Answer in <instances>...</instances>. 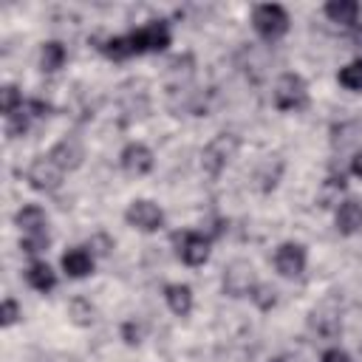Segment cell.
Listing matches in <instances>:
<instances>
[{"instance_id": "d4e9b609", "label": "cell", "mask_w": 362, "mask_h": 362, "mask_svg": "<svg viewBox=\"0 0 362 362\" xmlns=\"http://www.w3.org/2000/svg\"><path fill=\"white\" fill-rule=\"evenodd\" d=\"M20 317H23V311H20L17 300H14V297H6V300H3V308H0V322L8 328V325H14Z\"/></svg>"}, {"instance_id": "cb8c5ba5", "label": "cell", "mask_w": 362, "mask_h": 362, "mask_svg": "<svg viewBox=\"0 0 362 362\" xmlns=\"http://www.w3.org/2000/svg\"><path fill=\"white\" fill-rule=\"evenodd\" d=\"M48 235H23V240H20V249L25 252V255H40V252H45L48 249Z\"/></svg>"}, {"instance_id": "603a6c76", "label": "cell", "mask_w": 362, "mask_h": 362, "mask_svg": "<svg viewBox=\"0 0 362 362\" xmlns=\"http://www.w3.org/2000/svg\"><path fill=\"white\" fill-rule=\"evenodd\" d=\"M23 102H25V99H23V93H20L14 85H6V88L0 90V110H3V116H11L14 110H20Z\"/></svg>"}, {"instance_id": "e0dca14e", "label": "cell", "mask_w": 362, "mask_h": 362, "mask_svg": "<svg viewBox=\"0 0 362 362\" xmlns=\"http://www.w3.org/2000/svg\"><path fill=\"white\" fill-rule=\"evenodd\" d=\"M311 328L317 334H322V337H334L339 331V308H334L328 303L320 305V308H314L311 311Z\"/></svg>"}, {"instance_id": "7c38bea8", "label": "cell", "mask_w": 362, "mask_h": 362, "mask_svg": "<svg viewBox=\"0 0 362 362\" xmlns=\"http://www.w3.org/2000/svg\"><path fill=\"white\" fill-rule=\"evenodd\" d=\"M14 223L23 229V235H48V215L37 204H25L23 209H17Z\"/></svg>"}, {"instance_id": "9a60e30c", "label": "cell", "mask_w": 362, "mask_h": 362, "mask_svg": "<svg viewBox=\"0 0 362 362\" xmlns=\"http://www.w3.org/2000/svg\"><path fill=\"white\" fill-rule=\"evenodd\" d=\"M164 300H167L170 311L178 314V317H187L192 311V288L187 283H167L164 286Z\"/></svg>"}, {"instance_id": "8992f818", "label": "cell", "mask_w": 362, "mask_h": 362, "mask_svg": "<svg viewBox=\"0 0 362 362\" xmlns=\"http://www.w3.org/2000/svg\"><path fill=\"white\" fill-rule=\"evenodd\" d=\"M62 173H65V170H62L51 156H37V158L31 161L25 178H28V184H31L34 189H40V192H54V189L62 184Z\"/></svg>"}, {"instance_id": "ac0fdd59", "label": "cell", "mask_w": 362, "mask_h": 362, "mask_svg": "<svg viewBox=\"0 0 362 362\" xmlns=\"http://www.w3.org/2000/svg\"><path fill=\"white\" fill-rule=\"evenodd\" d=\"M325 17L331 23H339V25H356V17H359V3L354 0H331L325 3Z\"/></svg>"}, {"instance_id": "484cf974", "label": "cell", "mask_w": 362, "mask_h": 362, "mask_svg": "<svg viewBox=\"0 0 362 362\" xmlns=\"http://www.w3.org/2000/svg\"><path fill=\"white\" fill-rule=\"evenodd\" d=\"M252 300L266 311V308H272V305H274V300H277V297H274V288H269V286H257V288L252 291Z\"/></svg>"}, {"instance_id": "8fae6325", "label": "cell", "mask_w": 362, "mask_h": 362, "mask_svg": "<svg viewBox=\"0 0 362 362\" xmlns=\"http://www.w3.org/2000/svg\"><path fill=\"white\" fill-rule=\"evenodd\" d=\"M62 170H76L79 164H82V158H85V147H82V141L76 139V136H65V139H59L54 147H51V153H48Z\"/></svg>"}, {"instance_id": "ffe728a7", "label": "cell", "mask_w": 362, "mask_h": 362, "mask_svg": "<svg viewBox=\"0 0 362 362\" xmlns=\"http://www.w3.org/2000/svg\"><path fill=\"white\" fill-rule=\"evenodd\" d=\"M337 79H339V85L348 88V90H362V57L354 59V62H348V65L337 74Z\"/></svg>"}, {"instance_id": "9c48e42d", "label": "cell", "mask_w": 362, "mask_h": 362, "mask_svg": "<svg viewBox=\"0 0 362 362\" xmlns=\"http://www.w3.org/2000/svg\"><path fill=\"white\" fill-rule=\"evenodd\" d=\"M274 269L283 277H300L305 272V246L303 243H280L274 252Z\"/></svg>"}, {"instance_id": "7402d4cb", "label": "cell", "mask_w": 362, "mask_h": 362, "mask_svg": "<svg viewBox=\"0 0 362 362\" xmlns=\"http://www.w3.org/2000/svg\"><path fill=\"white\" fill-rule=\"evenodd\" d=\"M102 54L105 57H110V59H127V57H133V51H130V40L127 37H110V40H105V45H102Z\"/></svg>"}, {"instance_id": "7a4b0ae2", "label": "cell", "mask_w": 362, "mask_h": 362, "mask_svg": "<svg viewBox=\"0 0 362 362\" xmlns=\"http://www.w3.org/2000/svg\"><path fill=\"white\" fill-rule=\"evenodd\" d=\"M252 25L257 31V37H263L266 42H277L286 31H288V11L277 3H263L255 6L252 11Z\"/></svg>"}, {"instance_id": "3957f363", "label": "cell", "mask_w": 362, "mask_h": 362, "mask_svg": "<svg viewBox=\"0 0 362 362\" xmlns=\"http://www.w3.org/2000/svg\"><path fill=\"white\" fill-rule=\"evenodd\" d=\"M272 96L277 110H303L308 105V85L300 74H283L274 82Z\"/></svg>"}, {"instance_id": "4fadbf2b", "label": "cell", "mask_w": 362, "mask_h": 362, "mask_svg": "<svg viewBox=\"0 0 362 362\" xmlns=\"http://www.w3.org/2000/svg\"><path fill=\"white\" fill-rule=\"evenodd\" d=\"M334 221H337V229L342 235H359L362 232V204L359 201H351V198L342 201L337 206Z\"/></svg>"}, {"instance_id": "f546056e", "label": "cell", "mask_w": 362, "mask_h": 362, "mask_svg": "<svg viewBox=\"0 0 362 362\" xmlns=\"http://www.w3.org/2000/svg\"><path fill=\"white\" fill-rule=\"evenodd\" d=\"M351 28H354V34H351V40H354L356 45H362V25L356 23V25H351Z\"/></svg>"}, {"instance_id": "4316f807", "label": "cell", "mask_w": 362, "mask_h": 362, "mask_svg": "<svg viewBox=\"0 0 362 362\" xmlns=\"http://www.w3.org/2000/svg\"><path fill=\"white\" fill-rule=\"evenodd\" d=\"M322 362H354V359H351V354L342 351V348H328V351L322 354Z\"/></svg>"}, {"instance_id": "d6986e66", "label": "cell", "mask_w": 362, "mask_h": 362, "mask_svg": "<svg viewBox=\"0 0 362 362\" xmlns=\"http://www.w3.org/2000/svg\"><path fill=\"white\" fill-rule=\"evenodd\" d=\"M65 45L62 42H57V40H51V42H45L42 45V51H40V68L45 71V74H54V71H59L62 65H65Z\"/></svg>"}, {"instance_id": "52a82bcc", "label": "cell", "mask_w": 362, "mask_h": 362, "mask_svg": "<svg viewBox=\"0 0 362 362\" xmlns=\"http://www.w3.org/2000/svg\"><path fill=\"white\" fill-rule=\"evenodd\" d=\"M124 221H127L133 229H139V232H158V229L164 226V212H161L158 204L139 198V201H133V204L127 206Z\"/></svg>"}, {"instance_id": "5b68a950", "label": "cell", "mask_w": 362, "mask_h": 362, "mask_svg": "<svg viewBox=\"0 0 362 362\" xmlns=\"http://www.w3.org/2000/svg\"><path fill=\"white\" fill-rule=\"evenodd\" d=\"M255 288H257V280L249 260H232L223 269V291L229 297H246V294L252 297Z\"/></svg>"}, {"instance_id": "44dd1931", "label": "cell", "mask_w": 362, "mask_h": 362, "mask_svg": "<svg viewBox=\"0 0 362 362\" xmlns=\"http://www.w3.org/2000/svg\"><path fill=\"white\" fill-rule=\"evenodd\" d=\"M68 314H71V320H74L76 325H90V322H93V305H90L85 297H74V300L68 303Z\"/></svg>"}, {"instance_id": "277c9868", "label": "cell", "mask_w": 362, "mask_h": 362, "mask_svg": "<svg viewBox=\"0 0 362 362\" xmlns=\"http://www.w3.org/2000/svg\"><path fill=\"white\" fill-rule=\"evenodd\" d=\"M133 54H158L170 45V25L164 20H150L147 25L127 34Z\"/></svg>"}, {"instance_id": "2e32d148", "label": "cell", "mask_w": 362, "mask_h": 362, "mask_svg": "<svg viewBox=\"0 0 362 362\" xmlns=\"http://www.w3.org/2000/svg\"><path fill=\"white\" fill-rule=\"evenodd\" d=\"M25 280H28V286L31 288H37V291H51L54 286H57V272L45 263V260H34L28 269H25Z\"/></svg>"}, {"instance_id": "6da1fadb", "label": "cell", "mask_w": 362, "mask_h": 362, "mask_svg": "<svg viewBox=\"0 0 362 362\" xmlns=\"http://www.w3.org/2000/svg\"><path fill=\"white\" fill-rule=\"evenodd\" d=\"M238 147H240V139L235 133H218L204 150H201V167L206 175H221L226 170V164L238 156Z\"/></svg>"}, {"instance_id": "f1b7e54d", "label": "cell", "mask_w": 362, "mask_h": 362, "mask_svg": "<svg viewBox=\"0 0 362 362\" xmlns=\"http://www.w3.org/2000/svg\"><path fill=\"white\" fill-rule=\"evenodd\" d=\"M351 173H354L356 178H362V150H359V153L351 158Z\"/></svg>"}, {"instance_id": "83f0119b", "label": "cell", "mask_w": 362, "mask_h": 362, "mask_svg": "<svg viewBox=\"0 0 362 362\" xmlns=\"http://www.w3.org/2000/svg\"><path fill=\"white\" fill-rule=\"evenodd\" d=\"M88 246H96V249H93L96 255H107V249H110V240H107L105 235H96V238H90V243H88Z\"/></svg>"}, {"instance_id": "30bf717a", "label": "cell", "mask_w": 362, "mask_h": 362, "mask_svg": "<svg viewBox=\"0 0 362 362\" xmlns=\"http://www.w3.org/2000/svg\"><path fill=\"white\" fill-rule=\"evenodd\" d=\"M119 164L127 175H147L153 170V150L141 141H130L122 153H119Z\"/></svg>"}, {"instance_id": "ba28073f", "label": "cell", "mask_w": 362, "mask_h": 362, "mask_svg": "<svg viewBox=\"0 0 362 362\" xmlns=\"http://www.w3.org/2000/svg\"><path fill=\"white\" fill-rule=\"evenodd\" d=\"M175 252L187 266H204L209 260V238L201 232H178L175 238Z\"/></svg>"}, {"instance_id": "5bb4252c", "label": "cell", "mask_w": 362, "mask_h": 362, "mask_svg": "<svg viewBox=\"0 0 362 362\" xmlns=\"http://www.w3.org/2000/svg\"><path fill=\"white\" fill-rule=\"evenodd\" d=\"M62 272L68 274V277H88L90 272H93V255L88 252V249H82V246H74V249H68L65 255H62Z\"/></svg>"}]
</instances>
